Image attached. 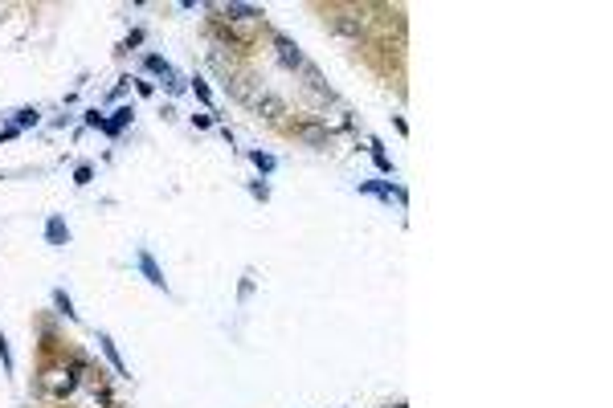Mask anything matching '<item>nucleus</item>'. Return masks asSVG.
<instances>
[{"mask_svg": "<svg viewBox=\"0 0 613 408\" xmlns=\"http://www.w3.org/2000/svg\"><path fill=\"white\" fill-rule=\"evenodd\" d=\"M217 24L225 29V37L234 41V45H254L258 41V29H262V17H225V13H217Z\"/></svg>", "mask_w": 613, "mask_h": 408, "instance_id": "nucleus-2", "label": "nucleus"}, {"mask_svg": "<svg viewBox=\"0 0 613 408\" xmlns=\"http://www.w3.org/2000/svg\"><path fill=\"white\" fill-rule=\"evenodd\" d=\"M295 139L311 147H328V127H315V122H299L295 127Z\"/></svg>", "mask_w": 613, "mask_h": 408, "instance_id": "nucleus-5", "label": "nucleus"}, {"mask_svg": "<svg viewBox=\"0 0 613 408\" xmlns=\"http://www.w3.org/2000/svg\"><path fill=\"white\" fill-rule=\"evenodd\" d=\"M147 70H151V73H164V78H172V66H168L164 57H147Z\"/></svg>", "mask_w": 613, "mask_h": 408, "instance_id": "nucleus-12", "label": "nucleus"}, {"mask_svg": "<svg viewBox=\"0 0 613 408\" xmlns=\"http://www.w3.org/2000/svg\"><path fill=\"white\" fill-rule=\"evenodd\" d=\"M140 269L147 274V282H151V286H164V274L156 269V262H151V253H140Z\"/></svg>", "mask_w": 613, "mask_h": 408, "instance_id": "nucleus-7", "label": "nucleus"}, {"mask_svg": "<svg viewBox=\"0 0 613 408\" xmlns=\"http://www.w3.org/2000/svg\"><path fill=\"white\" fill-rule=\"evenodd\" d=\"M323 17L331 21V29H335V33H344V37H352V41H360V37L368 33L364 4H331V8H323Z\"/></svg>", "mask_w": 613, "mask_h": 408, "instance_id": "nucleus-1", "label": "nucleus"}, {"mask_svg": "<svg viewBox=\"0 0 613 408\" xmlns=\"http://www.w3.org/2000/svg\"><path fill=\"white\" fill-rule=\"evenodd\" d=\"M66 237H70V233H66V225L53 216V220H49V241H53V245H66Z\"/></svg>", "mask_w": 613, "mask_h": 408, "instance_id": "nucleus-10", "label": "nucleus"}, {"mask_svg": "<svg viewBox=\"0 0 613 408\" xmlns=\"http://www.w3.org/2000/svg\"><path fill=\"white\" fill-rule=\"evenodd\" d=\"M274 53H278V62H283L286 70H303V66H306L303 53H299V45H295L290 37H274Z\"/></svg>", "mask_w": 613, "mask_h": 408, "instance_id": "nucleus-4", "label": "nucleus"}, {"mask_svg": "<svg viewBox=\"0 0 613 408\" xmlns=\"http://www.w3.org/2000/svg\"><path fill=\"white\" fill-rule=\"evenodd\" d=\"M254 164H258L262 171H270V168H274V160H270V155H262V151H254Z\"/></svg>", "mask_w": 613, "mask_h": 408, "instance_id": "nucleus-15", "label": "nucleus"}, {"mask_svg": "<svg viewBox=\"0 0 613 408\" xmlns=\"http://www.w3.org/2000/svg\"><path fill=\"white\" fill-rule=\"evenodd\" d=\"M225 86H229V94H234L237 102H245V106H254V102L262 98L254 73H245V70H229V73H225Z\"/></svg>", "mask_w": 613, "mask_h": 408, "instance_id": "nucleus-3", "label": "nucleus"}, {"mask_svg": "<svg viewBox=\"0 0 613 408\" xmlns=\"http://www.w3.org/2000/svg\"><path fill=\"white\" fill-rule=\"evenodd\" d=\"M127 119H131V106H123V111H115V119H107V122H102V131H107V135H119V131L127 127Z\"/></svg>", "mask_w": 613, "mask_h": 408, "instance_id": "nucleus-8", "label": "nucleus"}, {"mask_svg": "<svg viewBox=\"0 0 613 408\" xmlns=\"http://www.w3.org/2000/svg\"><path fill=\"white\" fill-rule=\"evenodd\" d=\"M90 176H95L90 168H78V171H74V184H90Z\"/></svg>", "mask_w": 613, "mask_h": 408, "instance_id": "nucleus-16", "label": "nucleus"}, {"mask_svg": "<svg viewBox=\"0 0 613 408\" xmlns=\"http://www.w3.org/2000/svg\"><path fill=\"white\" fill-rule=\"evenodd\" d=\"M37 122V111H17V127H33Z\"/></svg>", "mask_w": 613, "mask_h": 408, "instance_id": "nucleus-13", "label": "nucleus"}, {"mask_svg": "<svg viewBox=\"0 0 613 408\" xmlns=\"http://www.w3.org/2000/svg\"><path fill=\"white\" fill-rule=\"evenodd\" d=\"M254 106H258V115H266L270 122H278V119L286 115V102H283L278 94H262L258 102H254Z\"/></svg>", "mask_w": 613, "mask_h": 408, "instance_id": "nucleus-6", "label": "nucleus"}, {"mask_svg": "<svg viewBox=\"0 0 613 408\" xmlns=\"http://www.w3.org/2000/svg\"><path fill=\"white\" fill-rule=\"evenodd\" d=\"M0 363H4V372H13V356H8V343L0 335Z\"/></svg>", "mask_w": 613, "mask_h": 408, "instance_id": "nucleus-14", "label": "nucleus"}, {"mask_svg": "<svg viewBox=\"0 0 613 408\" xmlns=\"http://www.w3.org/2000/svg\"><path fill=\"white\" fill-rule=\"evenodd\" d=\"M53 302H58V311L66 314V318H74V314H78V311H74V302L66 298V290H53Z\"/></svg>", "mask_w": 613, "mask_h": 408, "instance_id": "nucleus-11", "label": "nucleus"}, {"mask_svg": "<svg viewBox=\"0 0 613 408\" xmlns=\"http://www.w3.org/2000/svg\"><path fill=\"white\" fill-rule=\"evenodd\" d=\"M98 343H102V351H107V360L115 363V372H119V376H127V363L119 360V351H115V343H111V335H98Z\"/></svg>", "mask_w": 613, "mask_h": 408, "instance_id": "nucleus-9", "label": "nucleus"}]
</instances>
